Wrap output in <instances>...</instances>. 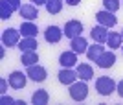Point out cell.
<instances>
[{"mask_svg":"<svg viewBox=\"0 0 123 105\" xmlns=\"http://www.w3.org/2000/svg\"><path fill=\"white\" fill-rule=\"evenodd\" d=\"M86 96H88V87L85 83V79L70 85V98L74 101H83V100H86Z\"/></svg>","mask_w":123,"mask_h":105,"instance_id":"1","label":"cell"},{"mask_svg":"<svg viewBox=\"0 0 123 105\" xmlns=\"http://www.w3.org/2000/svg\"><path fill=\"white\" fill-rule=\"evenodd\" d=\"M116 87L118 85L114 83L112 78H107V76H101V78H98V81H96V89H98V92L101 96H110L116 90Z\"/></svg>","mask_w":123,"mask_h":105,"instance_id":"2","label":"cell"},{"mask_svg":"<svg viewBox=\"0 0 123 105\" xmlns=\"http://www.w3.org/2000/svg\"><path fill=\"white\" fill-rule=\"evenodd\" d=\"M18 39H20V30H15V28H7V30H4V33H2V42H4V46H7V48L17 46V44H18Z\"/></svg>","mask_w":123,"mask_h":105,"instance_id":"3","label":"cell"},{"mask_svg":"<svg viewBox=\"0 0 123 105\" xmlns=\"http://www.w3.org/2000/svg\"><path fill=\"white\" fill-rule=\"evenodd\" d=\"M83 32V24L79 20H68L64 24V35L68 39H74V37H79Z\"/></svg>","mask_w":123,"mask_h":105,"instance_id":"4","label":"cell"},{"mask_svg":"<svg viewBox=\"0 0 123 105\" xmlns=\"http://www.w3.org/2000/svg\"><path fill=\"white\" fill-rule=\"evenodd\" d=\"M96 19H98V22L101 24V26H107V28H112L116 26V22H118V19L114 17V13H110V11H99L98 15H96Z\"/></svg>","mask_w":123,"mask_h":105,"instance_id":"5","label":"cell"},{"mask_svg":"<svg viewBox=\"0 0 123 105\" xmlns=\"http://www.w3.org/2000/svg\"><path fill=\"white\" fill-rule=\"evenodd\" d=\"M26 74H28V78L33 79V81H44V79H46V70L42 68V66H39V65L28 66Z\"/></svg>","mask_w":123,"mask_h":105,"instance_id":"6","label":"cell"},{"mask_svg":"<svg viewBox=\"0 0 123 105\" xmlns=\"http://www.w3.org/2000/svg\"><path fill=\"white\" fill-rule=\"evenodd\" d=\"M57 76H59V81H61L62 85H72V83H75V79L79 78V76H77V70L74 72L72 68H62Z\"/></svg>","mask_w":123,"mask_h":105,"instance_id":"7","label":"cell"},{"mask_svg":"<svg viewBox=\"0 0 123 105\" xmlns=\"http://www.w3.org/2000/svg\"><path fill=\"white\" fill-rule=\"evenodd\" d=\"M62 35H64V32H61V28L57 26H48L46 32H44V39L48 42H59L62 39Z\"/></svg>","mask_w":123,"mask_h":105,"instance_id":"8","label":"cell"},{"mask_svg":"<svg viewBox=\"0 0 123 105\" xmlns=\"http://www.w3.org/2000/svg\"><path fill=\"white\" fill-rule=\"evenodd\" d=\"M114 63H116V55L112 52H103L98 57V61H96V65H98L99 68H110Z\"/></svg>","mask_w":123,"mask_h":105,"instance_id":"9","label":"cell"},{"mask_svg":"<svg viewBox=\"0 0 123 105\" xmlns=\"http://www.w3.org/2000/svg\"><path fill=\"white\" fill-rule=\"evenodd\" d=\"M90 35H92V39H94V42H107V39H108V32H107V26H94L92 28V32H90Z\"/></svg>","mask_w":123,"mask_h":105,"instance_id":"10","label":"cell"},{"mask_svg":"<svg viewBox=\"0 0 123 105\" xmlns=\"http://www.w3.org/2000/svg\"><path fill=\"white\" fill-rule=\"evenodd\" d=\"M26 76L24 72H11L9 74V85L13 89H24L26 87Z\"/></svg>","mask_w":123,"mask_h":105,"instance_id":"11","label":"cell"},{"mask_svg":"<svg viewBox=\"0 0 123 105\" xmlns=\"http://www.w3.org/2000/svg\"><path fill=\"white\" fill-rule=\"evenodd\" d=\"M72 50L75 53H86V50H88V42H86V39L83 35H79V37H74L72 39Z\"/></svg>","mask_w":123,"mask_h":105,"instance_id":"12","label":"cell"},{"mask_svg":"<svg viewBox=\"0 0 123 105\" xmlns=\"http://www.w3.org/2000/svg\"><path fill=\"white\" fill-rule=\"evenodd\" d=\"M37 46H39V42H37L35 37H24L20 42H18V50L20 52H33V50H37Z\"/></svg>","mask_w":123,"mask_h":105,"instance_id":"13","label":"cell"},{"mask_svg":"<svg viewBox=\"0 0 123 105\" xmlns=\"http://www.w3.org/2000/svg\"><path fill=\"white\" fill-rule=\"evenodd\" d=\"M75 61H77V55H75V52H64V53H61V57H59V63L62 65V68H72L74 65H75Z\"/></svg>","mask_w":123,"mask_h":105,"instance_id":"14","label":"cell"},{"mask_svg":"<svg viewBox=\"0 0 123 105\" xmlns=\"http://www.w3.org/2000/svg\"><path fill=\"white\" fill-rule=\"evenodd\" d=\"M18 13H20V17H24L26 20H33V19L39 17V11H37V7L33 4H24Z\"/></svg>","mask_w":123,"mask_h":105,"instance_id":"15","label":"cell"},{"mask_svg":"<svg viewBox=\"0 0 123 105\" xmlns=\"http://www.w3.org/2000/svg\"><path fill=\"white\" fill-rule=\"evenodd\" d=\"M105 52V46H101V42H96L94 46H88L86 50V55L90 61H98V57L101 55V53Z\"/></svg>","mask_w":123,"mask_h":105,"instance_id":"16","label":"cell"},{"mask_svg":"<svg viewBox=\"0 0 123 105\" xmlns=\"http://www.w3.org/2000/svg\"><path fill=\"white\" fill-rule=\"evenodd\" d=\"M77 76H79L81 79H85V81H88V79L94 78V70H92V66H90V65L81 63L79 66H77Z\"/></svg>","mask_w":123,"mask_h":105,"instance_id":"17","label":"cell"},{"mask_svg":"<svg viewBox=\"0 0 123 105\" xmlns=\"http://www.w3.org/2000/svg\"><path fill=\"white\" fill-rule=\"evenodd\" d=\"M121 41H123L121 33L110 32V33H108V39H107V46H110V50H116V48L121 46Z\"/></svg>","mask_w":123,"mask_h":105,"instance_id":"18","label":"cell"},{"mask_svg":"<svg viewBox=\"0 0 123 105\" xmlns=\"http://www.w3.org/2000/svg\"><path fill=\"white\" fill-rule=\"evenodd\" d=\"M39 61V55H37V50L33 52H22V57H20V63L26 65V66H31Z\"/></svg>","mask_w":123,"mask_h":105,"instance_id":"19","label":"cell"},{"mask_svg":"<svg viewBox=\"0 0 123 105\" xmlns=\"http://www.w3.org/2000/svg\"><path fill=\"white\" fill-rule=\"evenodd\" d=\"M13 6L7 2V0H0V19L2 20H6V19H9L11 15H13Z\"/></svg>","mask_w":123,"mask_h":105,"instance_id":"20","label":"cell"},{"mask_svg":"<svg viewBox=\"0 0 123 105\" xmlns=\"http://www.w3.org/2000/svg\"><path fill=\"white\" fill-rule=\"evenodd\" d=\"M48 100H50V96H48V90H37L35 94L31 96V101L35 105H46Z\"/></svg>","mask_w":123,"mask_h":105,"instance_id":"21","label":"cell"},{"mask_svg":"<svg viewBox=\"0 0 123 105\" xmlns=\"http://www.w3.org/2000/svg\"><path fill=\"white\" fill-rule=\"evenodd\" d=\"M37 32H39V30H37V26L33 22H24L20 26V33L24 37H37Z\"/></svg>","mask_w":123,"mask_h":105,"instance_id":"22","label":"cell"},{"mask_svg":"<svg viewBox=\"0 0 123 105\" xmlns=\"http://www.w3.org/2000/svg\"><path fill=\"white\" fill-rule=\"evenodd\" d=\"M61 9H62V2L61 0H48L46 2V11L50 13V15H57Z\"/></svg>","mask_w":123,"mask_h":105,"instance_id":"23","label":"cell"},{"mask_svg":"<svg viewBox=\"0 0 123 105\" xmlns=\"http://www.w3.org/2000/svg\"><path fill=\"white\" fill-rule=\"evenodd\" d=\"M103 6H105V9L110 11V13H116L119 9V0H103Z\"/></svg>","mask_w":123,"mask_h":105,"instance_id":"24","label":"cell"},{"mask_svg":"<svg viewBox=\"0 0 123 105\" xmlns=\"http://www.w3.org/2000/svg\"><path fill=\"white\" fill-rule=\"evenodd\" d=\"M7 2L13 6V9H15V11H20V7H22V6H20V0H7Z\"/></svg>","mask_w":123,"mask_h":105,"instance_id":"25","label":"cell"},{"mask_svg":"<svg viewBox=\"0 0 123 105\" xmlns=\"http://www.w3.org/2000/svg\"><path fill=\"white\" fill-rule=\"evenodd\" d=\"M7 103H17L13 98H9V96H6V94H2V105H7Z\"/></svg>","mask_w":123,"mask_h":105,"instance_id":"26","label":"cell"},{"mask_svg":"<svg viewBox=\"0 0 123 105\" xmlns=\"http://www.w3.org/2000/svg\"><path fill=\"white\" fill-rule=\"evenodd\" d=\"M116 90H118V94H119V96H121V98H123V79H121V81H119V83H118V87H116Z\"/></svg>","mask_w":123,"mask_h":105,"instance_id":"27","label":"cell"},{"mask_svg":"<svg viewBox=\"0 0 123 105\" xmlns=\"http://www.w3.org/2000/svg\"><path fill=\"white\" fill-rule=\"evenodd\" d=\"M31 2H33V4H37V6H42V4L46 6V2H48V0H31Z\"/></svg>","mask_w":123,"mask_h":105,"instance_id":"28","label":"cell"},{"mask_svg":"<svg viewBox=\"0 0 123 105\" xmlns=\"http://www.w3.org/2000/svg\"><path fill=\"white\" fill-rule=\"evenodd\" d=\"M79 2H81V0H66V4H68V6H77Z\"/></svg>","mask_w":123,"mask_h":105,"instance_id":"29","label":"cell"},{"mask_svg":"<svg viewBox=\"0 0 123 105\" xmlns=\"http://www.w3.org/2000/svg\"><path fill=\"white\" fill-rule=\"evenodd\" d=\"M0 85H2V90H0V92H2V94H6V81H4V79H2V83H0Z\"/></svg>","mask_w":123,"mask_h":105,"instance_id":"30","label":"cell"},{"mask_svg":"<svg viewBox=\"0 0 123 105\" xmlns=\"http://www.w3.org/2000/svg\"><path fill=\"white\" fill-rule=\"evenodd\" d=\"M121 35H123V32H121Z\"/></svg>","mask_w":123,"mask_h":105,"instance_id":"31","label":"cell"}]
</instances>
